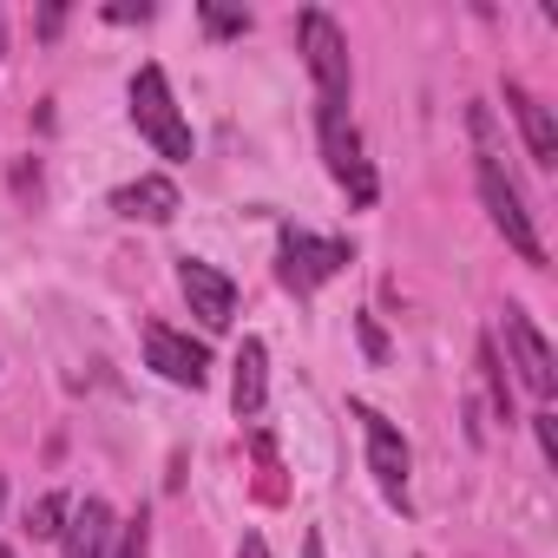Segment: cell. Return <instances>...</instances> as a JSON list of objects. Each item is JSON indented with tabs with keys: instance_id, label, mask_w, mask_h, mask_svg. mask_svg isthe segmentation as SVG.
Instances as JSON below:
<instances>
[{
	"instance_id": "23",
	"label": "cell",
	"mask_w": 558,
	"mask_h": 558,
	"mask_svg": "<svg viewBox=\"0 0 558 558\" xmlns=\"http://www.w3.org/2000/svg\"><path fill=\"white\" fill-rule=\"evenodd\" d=\"M310 558H323V538H316V532H310Z\"/></svg>"
},
{
	"instance_id": "9",
	"label": "cell",
	"mask_w": 558,
	"mask_h": 558,
	"mask_svg": "<svg viewBox=\"0 0 558 558\" xmlns=\"http://www.w3.org/2000/svg\"><path fill=\"white\" fill-rule=\"evenodd\" d=\"M145 362H151L165 381H178V388H204V375H210V355H204V342L178 336L171 323H145Z\"/></svg>"
},
{
	"instance_id": "22",
	"label": "cell",
	"mask_w": 558,
	"mask_h": 558,
	"mask_svg": "<svg viewBox=\"0 0 558 558\" xmlns=\"http://www.w3.org/2000/svg\"><path fill=\"white\" fill-rule=\"evenodd\" d=\"M236 558H269V545H263V538H256V532H250V538H243V545H236Z\"/></svg>"
},
{
	"instance_id": "18",
	"label": "cell",
	"mask_w": 558,
	"mask_h": 558,
	"mask_svg": "<svg viewBox=\"0 0 558 558\" xmlns=\"http://www.w3.org/2000/svg\"><path fill=\"white\" fill-rule=\"evenodd\" d=\"M362 349H368V355H375V362H381V355H388V336H381V329H375V323H368V316H362Z\"/></svg>"
},
{
	"instance_id": "2",
	"label": "cell",
	"mask_w": 558,
	"mask_h": 558,
	"mask_svg": "<svg viewBox=\"0 0 558 558\" xmlns=\"http://www.w3.org/2000/svg\"><path fill=\"white\" fill-rule=\"evenodd\" d=\"M296 40H303L310 80H316V112H349V40H342V27L323 8H310L296 21Z\"/></svg>"
},
{
	"instance_id": "20",
	"label": "cell",
	"mask_w": 558,
	"mask_h": 558,
	"mask_svg": "<svg viewBox=\"0 0 558 558\" xmlns=\"http://www.w3.org/2000/svg\"><path fill=\"white\" fill-rule=\"evenodd\" d=\"M106 21H151V8H145V0H138V8H132V0H119V8H106Z\"/></svg>"
},
{
	"instance_id": "15",
	"label": "cell",
	"mask_w": 558,
	"mask_h": 558,
	"mask_svg": "<svg viewBox=\"0 0 558 558\" xmlns=\"http://www.w3.org/2000/svg\"><path fill=\"white\" fill-rule=\"evenodd\" d=\"M480 375H486V395H493V414L512 427V381H506V368H499V349L493 342H480Z\"/></svg>"
},
{
	"instance_id": "24",
	"label": "cell",
	"mask_w": 558,
	"mask_h": 558,
	"mask_svg": "<svg viewBox=\"0 0 558 558\" xmlns=\"http://www.w3.org/2000/svg\"><path fill=\"white\" fill-rule=\"evenodd\" d=\"M0 499H8V473H0Z\"/></svg>"
},
{
	"instance_id": "12",
	"label": "cell",
	"mask_w": 558,
	"mask_h": 558,
	"mask_svg": "<svg viewBox=\"0 0 558 558\" xmlns=\"http://www.w3.org/2000/svg\"><path fill=\"white\" fill-rule=\"evenodd\" d=\"M112 210L119 217H145V223H165V217H178V184L171 178H138V184H119L112 191Z\"/></svg>"
},
{
	"instance_id": "4",
	"label": "cell",
	"mask_w": 558,
	"mask_h": 558,
	"mask_svg": "<svg viewBox=\"0 0 558 558\" xmlns=\"http://www.w3.org/2000/svg\"><path fill=\"white\" fill-rule=\"evenodd\" d=\"M342 263H349V243L342 236H310V230H283V250H276V276H283L296 296L323 290Z\"/></svg>"
},
{
	"instance_id": "21",
	"label": "cell",
	"mask_w": 558,
	"mask_h": 558,
	"mask_svg": "<svg viewBox=\"0 0 558 558\" xmlns=\"http://www.w3.org/2000/svg\"><path fill=\"white\" fill-rule=\"evenodd\" d=\"M60 27H66V8H40V34H47V40H53V34H60Z\"/></svg>"
},
{
	"instance_id": "10",
	"label": "cell",
	"mask_w": 558,
	"mask_h": 558,
	"mask_svg": "<svg viewBox=\"0 0 558 558\" xmlns=\"http://www.w3.org/2000/svg\"><path fill=\"white\" fill-rule=\"evenodd\" d=\"M506 106H512V119H519V132H525V151H532V165H558V119H551V106L538 99V93H525L519 80H506Z\"/></svg>"
},
{
	"instance_id": "17",
	"label": "cell",
	"mask_w": 558,
	"mask_h": 558,
	"mask_svg": "<svg viewBox=\"0 0 558 558\" xmlns=\"http://www.w3.org/2000/svg\"><path fill=\"white\" fill-rule=\"evenodd\" d=\"M204 27H210L217 40H236V34H250V14H230V8H204Z\"/></svg>"
},
{
	"instance_id": "5",
	"label": "cell",
	"mask_w": 558,
	"mask_h": 558,
	"mask_svg": "<svg viewBox=\"0 0 558 558\" xmlns=\"http://www.w3.org/2000/svg\"><path fill=\"white\" fill-rule=\"evenodd\" d=\"M316 125H323V158H329L336 184H342L355 204H375L381 184H375V165L362 158V132L349 125V112H316Z\"/></svg>"
},
{
	"instance_id": "13",
	"label": "cell",
	"mask_w": 558,
	"mask_h": 558,
	"mask_svg": "<svg viewBox=\"0 0 558 558\" xmlns=\"http://www.w3.org/2000/svg\"><path fill=\"white\" fill-rule=\"evenodd\" d=\"M263 381H269V349H263L256 336H243V349H236V375H230V408H236L243 421L263 408Z\"/></svg>"
},
{
	"instance_id": "19",
	"label": "cell",
	"mask_w": 558,
	"mask_h": 558,
	"mask_svg": "<svg viewBox=\"0 0 558 558\" xmlns=\"http://www.w3.org/2000/svg\"><path fill=\"white\" fill-rule=\"evenodd\" d=\"M532 427H538V447H545V460H558V427H551V414H538Z\"/></svg>"
},
{
	"instance_id": "1",
	"label": "cell",
	"mask_w": 558,
	"mask_h": 558,
	"mask_svg": "<svg viewBox=\"0 0 558 558\" xmlns=\"http://www.w3.org/2000/svg\"><path fill=\"white\" fill-rule=\"evenodd\" d=\"M473 145H480V197H486V210H493L499 236L519 250V263L545 269V243H538V230H532V210H525L519 184H512V178H506V165H499V145H493V112H486V106H473Z\"/></svg>"
},
{
	"instance_id": "7",
	"label": "cell",
	"mask_w": 558,
	"mask_h": 558,
	"mask_svg": "<svg viewBox=\"0 0 558 558\" xmlns=\"http://www.w3.org/2000/svg\"><path fill=\"white\" fill-rule=\"evenodd\" d=\"M355 421H362V434H368V473H375V486L388 493V506H401L408 512V440L395 434V421L388 414H375V408H355Z\"/></svg>"
},
{
	"instance_id": "6",
	"label": "cell",
	"mask_w": 558,
	"mask_h": 558,
	"mask_svg": "<svg viewBox=\"0 0 558 558\" xmlns=\"http://www.w3.org/2000/svg\"><path fill=\"white\" fill-rule=\"evenodd\" d=\"M506 355H512L519 381H525L538 401H551V395H558V355H551V342L538 336V323H532L519 303H506Z\"/></svg>"
},
{
	"instance_id": "16",
	"label": "cell",
	"mask_w": 558,
	"mask_h": 558,
	"mask_svg": "<svg viewBox=\"0 0 558 558\" xmlns=\"http://www.w3.org/2000/svg\"><path fill=\"white\" fill-rule=\"evenodd\" d=\"M112 538H119V545H112V558H145V551H151V519L138 512V519H125Z\"/></svg>"
},
{
	"instance_id": "25",
	"label": "cell",
	"mask_w": 558,
	"mask_h": 558,
	"mask_svg": "<svg viewBox=\"0 0 558 558\" xmlns=\"http://www.w3.org/2000/svg\"><path fill=\"white\" fill-rule=\"evenodd\" d=\"M0 558H14V551H8V545H0Z\"/></svg>"
},
{
	"instance_id": "11",
	"label": "cell",
	"mask_w": 558,
	"mask_h": 558,
	"mask_svg": "<svg viewBox=\"0 0 558 558\" xmlns=\"http://www.w3.org/2000/svg\"><path fill=\"white\" fill-rule=\"evenodd\" d=\"M112 532H119L112 506L106 499H86V506H73L60 545H66V558H112Z\"/></svg>"
},
{
	"instance_id": "8",
	"label": "cell",
	"mask_w": 558,
	"mask_h": 558,
	"mask_svg": "<svg viewBox=\"0 0 558 558\" xmlns=\"http://www.w3.org/2000/svg\"><path fill=\"white\" fill-rule=\"evenodd\" d=\"M178 290H184V303H191V316H197L204 329H230V316H236V283H230L217 263L184 256V263H178Z\"/></svg>"
},
{
	"instance_id": "14",
	"label": "cell",
	"mask_w": 558,
	"mask_h": 558,
	"mask_svg": "<svg viewBox=\"0 0 558 558\" xmlns=\"http://www.w3.org/2000/svg\"><path fill=\"white\" fill-rule=\"evenodd\" d=\"M66 519H73V499H66V493H40V499L27 506V538H60Z\"/></svg>"
},
{
	"instance_id": "3",
	"label": "cell",
	"mask_w": 558,
	"mask_h": 558,
	"mask_svg": "<svg viewBox=\"0 0 558 558\" xmlns=\"http://www.w3.org/2000/svg\"><path fill=\"white\" fill-rule=\"evenodd\" d=\"M132 125L165 151V158H191V125L178 119V99H171V80H165V66H138V80H132Z\"/></svg>"
}]
</instances>
